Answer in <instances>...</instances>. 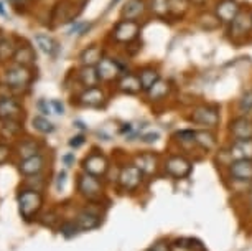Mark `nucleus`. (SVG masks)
<instances>
[{
	"label": "nucleus",
	"mask_w": 252,
	"mask_h": 251,
	"mask_svg": "<svg viewBox=\"0 0 252 251\" xmlns=\"http://www.w3.org/2000/svg\"><path fill=\"white\" fill-rule=\"evenodd\" d=\"M188 119L193 122V124L203 126L204 129H215L218 127L221 121V114L220 109L213 104H198L194 106L191 112H189Z\"/></svg>",
	"instance_id": "obj_1"
},
{
	"label": "nucleus",
	"mask_w": 252,
	"mask_h": 251,
	"mask_svg": "<svg viewBox=\"0 0 252 251\" xmlns=\"http://www.w3.org/2000/svg\"><path fill=\"white\" fill-rule=\"evenodd\" d=\"M140 23L139 20H119L112 28V38L116 43L129 45L132 41H135L140 35Z\"/></svg>",
	"instance_id": "obj_2"
},
{
	"label": "nucleus",
	"mask_w": 252,
	"mask_h": 251,
	"mask_svg": "<svg viewBox=\"0 0 252 251\" xmlns=\"http://www.w3.org/2000/svg\"><path fill=\"white\" fill-rule=\"evenodd\" d=\"M227 27H229L227 28L229 38L232 41H236V43H239V41L244 40L252 32V10L241 8V12L237 13V17Z\"/></svg>",
	"instance_id": "obj_3"
},
{
	"label": "nucleus",
	"mask_w": 252,
	"mask_h": 251,
	"mask_svg": "<svg viewBox=\"0 0 252 251\" xmlns=\"http://www.w3.org/2000/svg\"><path fill=\"white\" fill-rule=\"evenodd\" d=\"M41 205H43V198H41L40 192L35 190H23L18 195V208H20V215L25 220H32L40 212Z\"/></svg>",
	"instance_id": "obj_4"
},
{
	"label": "nucleus",
	"mask_w": 252,
	"mask_h": 251,
	"mask_svg": "<svg viewBox=\"0 0 252 251\" xmlns=\"http://www.w3.org/2000/svg\"><path fill=\"white\" fill-rule=\"evenodd\" d=\"M78 190L81 195L86 197L88 200H97L102 195V185L97 180V177H94L91 174H81L78 177Z\"/></svg>",
	"instance_id": "obj_5"
},
{
	"label": "nucleus",
	"mask_w": 252,
	"mask_h": 251,
	"mask_svg": "<svg viewBox=\"0 0 252 251\" xmlns=\"http://www.w3.org/2000/svg\"><path fill=\"white\" fill-rule=\"evenodd\" d=\"M241 5L237 0H218L215 5V15L222 25H229L241 12Z\"/></svg>",
	"instance_id": "obj_6"
},
{
	"label": "nucleus",
	"mask_w": 252,
	"mask_h": 251,
	"mask_svg": "<svg viewBox=\"0 0 252 251\" xmlns=\"http://www.w3.org/2000/svg\"><path fill=\"white\" fill-rule=\"evenodd\" d=\"M142 175L144 174H142V170L137 167L135 164L126 165V167L121 170V174H119V183H121V187L126 192H134L140 185Z\"/></svg>",
	"instance_id": "obj_7"
},
{
	"label": "nucleus",
	"mask_w": 252,
	"mask_h": 251,
	"mask_svg": "<svg viewBox=\"0 0 252 251\" xmlns=\"http://www.w3.org/2000/svg\"><path fill=\"white\" fill-rule=\"evenodd\" d=\"M227 131H229L232 141L252 139V119L249 116H237L229 122Z\"/></svg>",
	"instance_id": "obj_8"
},
{
	"label": "nucleus",
	"mask_w": 252,
	"mask_h": 251,
	"mask_svg": "<svg viewBox=\"0 0 252 251\" xmlns=\"http://www.w3.org/2000/svg\"><path fill=\"white\" fill-rule=\"evenodd\" d=\"M165 172L175 179H183L191 172V162L185 155H170L165 160Z\"/></svg>",
	"instance_id": "obj_9"
},
{
	"label": "nucleus",
	"mask_w": 252,
	"mask_h": 251,
	"mask_svg": "<svg viewBox=\"0 0 252 251\" xmlns=\"http://www.w3.org/2000/svg\"><path fill=\"white\" fill-rule=\"evenodd\" d=\"M3 79H5V83L12 88H25L27 84L32 81V73L27 66L15 65V66H10V68L5 71Z\"/></svg>",
	"instance_id": "obj_10"
},
{
	"label": "nucleus",
	"mask_w": 252,
	"mask_h": 251,
	"mask_svg": "<svg viewBox=\"0 0 252 251\" xmlns=\"http://www.w3.org/2000/svg\"><path fill=\"white\" fill-rule=\"evenodd\" d=\"M96 70L101 81H114V79L121 78L124 74L122 66L119 65V61L114 58H107V56H102V60L97 63Z\"/></svg>",
	"instance_id": "obj_11"
},
{
	"label": "nucleus",
	"mask_w": 252,
	"mask_h": 251,
	"mask_svg": "<svg viewBox=\"0 0 252 251\" xmlns=\"http://www.w3.org/2000/svg\"><path fill=\"white\" fill-rule=\"evenodd\" d=\"M229 177L237 182H252V160L242 159V160H232L229 164Z\"/></svg>",
	"instance_id": "obj_12"
},
{
	"label": "nucleus",
	"mask_w": 252,
	"mask_h": 251,
	"mask_svg": "<svg viewBox=\"0 0 252 251\" xmlns=\"http://www.w3.org/2000/svg\"><path fill=\"white\" fill-rule=\"evenodd\" d=\"M83 169L86 174H91L94 177H101V175L107 172L109 164H107V159L104 157L102 154H91L84 159Z\"/></svg>",
	"instance_id": "obj_13"
},
{
	"label": "nucleus",
	"mask_w": 252,
	"mask_h": 251,
	"mask_svg": "<svg viewBox=\"0 0 252 251\" xmlns=\"http://www.w3.org/2000/svg\"><path fill=\"white\" fill-rule=\"evenodd\" d=\"M147 10H149L147 0H127L121 12V17L124 20H139L145 15Z\"/></svg>",
	"instance_id": "obj_14"
},
{
	"label": "nucleus",
	"mask_w": 252,
	"mask_h": 251,
	"mask_svg": "<svg viewBox=\"0 0 252 251\" xmlns=\"http://www.w3.org/2000/svg\"><path fill=\"white\" fill-rule=\"evenodd\" d=\"M226 152L232 160H242V159L252 160V139L232 141Z\"/></svg>",
	"instance_id": "obj_15"
},
{
	"label": "nucleus",
	"mask_w": 252,
	"mask_h": 251,
	"mask_svg": "<svg viewBox=\"0 0 252 251\" xmlns=\"http://www.w3.org/2000/svg\"><path fill=\"white\" fill-rule=\"evenodd\" d=\"M79 103L86 108H101L106 103V93L101 88H86L79 96Z\"/></svg>",
	"instance_id": "obj_16"
},
{
	"label": "nucleus",
	"mask_w": 252,
	"mask_h": 251,
	"mask_svg": "<svg viewBox=\"0 0 252 251\" xmlns=\"http://www.w3.org/2000/svg\"><path fill=\"white\" fill-rule=\"evenodd\" d=\"M22 116V108L15 99L2 98L0 99V121H18Z\"/></svg>",
	"instance_id": "obj_17"
},
{
	"label": "nucleus",
	"mask_w": 252,
	"mask_h": 251,
	"mask_svg": "<svg viewBox=\"0 0 252 251\" xmlns=\"http://www.w3.org/2000/svg\"><path fill=\"white\" fill-rule=\"evenodd\" d=\"M119 89L126 94H139L142 89V84H140V79L137 74L134 73H124L121 79H119Z\"/></svg>",
	"instance_id": "obj_18"
},
{
	"label": "nucleus",
	"mask_w": 252,
	"mask_h": 251,
	"mask_svg": "<svg viewBox=\"0 0 252 251\" xmlns=\"http://www.w3.org/2000/svg\"><path fill=\"white\" fill-rule=\"evenodd\" d=\"M170 91H172V86H170V83L166 81V79H158L154 86H152L147 93V98H149V101L152 103H158V101H163V99H166V96L170 94Z\"/></svg>",
	"instance_id": "obj_19"
},
{
	"label": "nucleus",
	"mask_w": 252,
	"mask_h": 251,
	"mask_svg": "<svg viewBox=\"0 0 252 251\" xmlns=\"http://www.w3.org/2000/svg\"><path fill=\"white\" fill-rule=\"evenodd\" d=\"M43 165H45V157L41 154H36L33 157L23 159L20 164V170L25 175H38L43 170Z\"/></svg>",
	"instance_id": "obj_20"
},
{
	"label": "nucleus",
	"mask_w": 252,
	"mask_h": 251,
	"mask_svg": "<svg viewBox=\"0 0 252 251\" xmlns=\"http://www.w3.org/2000/svg\"><path fill=\"white\" fill-rule=\"evenodd\" d=\"M137 76L140 79L142 89H144V91H149V89L160 79V71L154 68V66H144V68L139 70Z\"/></svg>",
	"instance_id": "obj_21"
},
{
	"label": "nucleus",
	"mask_w": 252,
	"mask_h": 251,
	"mask_svg": "<svg viewBox=\"0 0 252 251\" xmlns=\"http://www.w3.org/2000/svg\"><path fill=\"white\" fill-rule=\"evenodd\" d=\"M78 79L84 88H96L101 81L96 66H83L78 71Z\"/></svg>",
	"instance_id": "obj_22"
},
{
	"label": "nucleus",
	"mask_w": 252,
	"mask_h": 251,
	"mask_svg": "<svg viewBox=\"0 0 252 251\" xmlns=\"http://www.w3.org/2000/svg\"><path fill=\"white\" fill-rule=\"evenodd\" d=\"M157 164H158V157L152 152H144L140 155H137L135 165L142 170V174L150 175L157 170Z\"/></svg>",
	"instance_id": "obj_23"
},
{
	"label": "nucleus",
	"mask_w": 252,
	"mask_h": 251,
	"mask_svg": "<svg viewBox=\"0 0 252 251\" xmlns=\"http://www.w3.org/2000/svg\"><path fill=\"white\" fill-rule=\"evenodd\" d=\"M194 142L199 149L213 150L216 147V136L209 129H196L194 131Z\"/></svg>",
	"instance_id": "obj_24"
},
{
	"label": "nucleus",
	"mask_w": 252,
	"mask_h": 251,
	"mask_svg": "<svg viewBox=\"0 0 252 251\" xmlns=\"http://www.w3.org/2000/svg\"><path fill=\"white\" fill-rule=\"evenodd\" d=\"M79 60H81V63H83V66H97L99 61L102 60L101 46L91 45V46H88V48H84L81 51Z\"/></svg>",
	"instance_id": "obj_25"
},
{
	"label": "nucleus",
	"mask_w": 252,
	"mask_h": 251,
	"mask_svg": "<svg viewBox=\"0 0 252 251\" xmlns=\"http://www.w3.org/2000/svg\"><path fill=\"white\" fill-rule=\"evenodd\" d=\"M191 2L189 0H170V18L173 20H182L189 10Z\"/></svg>",
	"instance_id": "obj_26"
},
{
	"label": "nucleus",
	"mask_w": 252,
	"mask_h": 251,
	"mask_svg": "<svg viewBox=\"0 0 252 251\" xmlns=\"http://www.w3.org/2000/svg\"><path fill=\"white\" fill-rule=\"evenodd\" d=\"M13 60H15L17 65L30 66L35 61V51H33L32 46H20V48H17L15 55H13Z\"/></svg>",
	"instance_id": "obj_27"
},
{
	"label": "nucleus",
	"mask_w": 252,
	"mask_h": 251,
	"mask_svg": "<svg viewBox=\"0 0 252 251\" xmlns=\"http://www.w3.org/2000/svg\"><path fill=\"white\" fill-rule=\"evenodd\" d=\"M35 43L45 55H50V56H53L56 53V50H58V43L48 35H36Z\"/></svg>",
	"instance_id": "obj_28"
},
{
	"label": "nucleus",
	"mask_w": 252,
	"mask_h": 251,
	"mask_svg": "<svg viewBox=\"0 0 252 251\" xmlns=\"http://www.w3.org/2000/svg\"><path fill=\"white\" fill-rule=\"evenodd\" d=\"M99 225V216L93 215V213L89 212H83L78 215V218H76V226H78L79 230H93L96 228Z\"/></svg>",
	"instance_id": "obj_29"
},
{
	"label": "nucleus",
	"mask_w": 252,
	"mask_h": 251,
	"mask_svg": "<svg viewBox=\"0 0 252 251\" xmlns=\"http://www.w3.org/2000/svg\"><path fill=\"white\" fill-rule=\"evenodd\" d=\"M149 10L154 13L157 18L170 17V0H150Z\"/></svg>",
	"instance_id": "obj_30"
},
{
	"label": "nucleus",
	"mask_w": 252,
	"mask_h": 251,
	"mask_svg": "<svg viewBox=\"0 0 252 251\" xmlns=\"http://www.w3.org/2000/svg\"><path fill=\"white\" fill-rule=\"evenodd\" d=\"M237 109L242 116H247L249 112H252V89L242 93V96L237 101Z\"/></svg>",
	"instance_id": "obj_31"
},
{
	"label": "nucleus",
	"mask_w": 252,
	"mask_h": 251,
	"mask_svg": "<svg viewBox=\"0 0 252 251\" xmlns=\"http://www.w3.org/2000/svg\"><path fill=\"white\" fill-rule=\"evenodd\" d=\"M33 127H35L38 132H41V134H50V132L55 131V124H53V122H50L43 116L33 117Z\"/></svg>",
	"instance_id": "obj_32"
},
{
	"label": "nucleus",
	"mask_w": 252,
	"mask_h": 251,
	"mask_svg": "<svg viewBox=\"0 0 252 251\" xmlns=\"http://www.w3.org/2000/svg\"><path fill=\"white\" fill-rule=\"evenodd\" d=\"M18 154H20V157L23 159H28V157H33V155L38 154V144L35 141H27L23 142V144L18 147Z\"/></svg>",
	"instance_id": "obj_33"
},
{
	"label": "nucleus",
	"mask_w": 252,
	"mask_h": 251,
	"mask_svg": "<svg viewBox=\"0 0 252 251\" xmlns=\"http://www.w3.org/2000/svg\"><path fill=\"white\" fill-rule=\"evenodd\" d=\"M17 48L13 46L12 40L8 38H0V61L2 60H8V56L15 55Z\"/></svg>",
	"instance_id": "obj_34"
},
{
	"label": "nucleus",
	"mask_w": 252,
	"mask_h": 251,
	"mask_svg": "<svg viewBox=\"0 0 252 251\" xmlns=\"http://www.w3.org/2000/svg\"><path fill=\"white\" fill-rule=\"evenodd\" d=\"M20 131H22V126L18 124V121H3V126H2L3 136H17Z\"/></svg>",
	"instance_id": "obj_35"
},
{
	"label": "nucleus",
	"mask_w": 252,
	"mask_h": 251,
	"mask_svg": "<svg viewBox=\"0 0 252 251\" xmlns=\"http://www.w3.org/2000/svg\"><path fill=\"white\" fill-rule=\"evenodd\" d=\"M89 28H91V23L88 22H74V25L69 28L68 33L69 35H84Z\"/></svg>",
	"instance_id": "obj_36"
},
{
	"label": "nucleus",
	"mask_w": 252,
	"mask_h": 251,
	"mask_svg": "<svg viewBox=\"0 0 252 251\" xmlns=\"http://www.w3.org/2000/svg\"><path fill=\"white\" fill-rule=\"evenodd\" d=\"M160 139V132L158 131H150V132H145V134L140 136V141L145 142V144H154Z\"/></svg>",
	"instance_id": "obj_37"
},
{
	"label": "nucleus",
	"mask_w": 252,
	"mask_h": 251,
	"mask_svg": "<svg viewBox=\"0 0 252 251\" xmlns=\"http://www.w3.org/2000/svg\"><path fill=\"white\" fill-rule=\"evenodd\" d=\"M38 109H40V112H43L45 116L55 114L53 106H51V101H48V99H41V101H38Z\"/></svg>",
	"instance_id": "obj_38"
},
{
	"label": "nucleus",
	"mask_w": 252,
	"mask_h": 251,
	"mask_svg": "<svg viewBox=\"0 0 252 251\" xmlns=\"http://www.w3.org/2000/svg\"><path fill=\"white\" fill-rule=\"evenodd\" d=\"M51 106H53V112L55 114H64V106L63 103L58 101V99H51Z\"/></svg>",
	"instance_id": "obj_39"
},
{
	"label": "nucleus",
	"mask_w": 252,
	"mask_h": 251,
	"mask_svg": "<svg viewBox=\"0 0 252 251\" xmlns=\"http://www.w3.org/2000/svg\"><path fill=\"white\" fill-rule=\"evenodd\" d=\"M8 155H10V149L5 144H0V164H5L8 160Z\"/></svg>",
	"instance_id": "obj_40"
},
{
	"label": "nucleus",
	"mask_w": 252,
	"mask_h": 251,
	"mask_svg": "<svg viewBox=\"0 0 252 251\" xmlns=\"http://www.w3.org/2000/svg\"><path fill=\"white\" fill-rule=\"evenodd\" d=\"M64 183H66V172L63 170V172L58 174V177H56V190L61 192L64 188Z\"/></svg>",
	"instance_id": "obj_41"
},
{
	"label": "nucleus",
	"mask_w": 252,
	"mask_h": 251,
	"mask_svg": "<svg viewBox=\"0 0 252 251\" xmlns=\"http://www.w3.org/2000/svg\"><path fill=\"white\" fill-rule=\"evenodd\" d=\"M84 144V136L83 134H79V136H76V137H73V139L69 141V145L71 147H79V145H83Z\"/></svg>",
	"instance_id": "obj_42"
},
{
	"label": "nucleus",
	"mask_w": 252,
	"mask_h": 251,
	"mask_svg": "<svg viewBox=\"0 0 252 251\" xmlns=\"http://www.w3.org/2000/svg\"><path fill=\"white\" fill-rule=\"evenodd\" d=\"M149 251H170V245L168 243H157L152 246Z\"/></svg>",
	"instance_id": "obj_43"
},
{
	"label": "nucleus",
	"mask_w": 252,
	"mask_h": 251,
	"mask_svg": "<svg viewBox=\"0 0 252 251\" xmlns=\"http://www.w3.org/2000/svg\"><path fill=\"white\" fill-rule=\"evenodd\" d=\"M63 162L69 167V165L74 162V154H66V155H63Z\"/></svg>",
	"instance_id": "obj_44"
},
{
	"label": "nucleus",
	"mask_w": 252,
	"mask_h": 251,
	"mask_svg": "<svg viewBox=\"0 0 252 251\" xmlns=\"http://www.w3.org/2000/svg\"><path fill=\"white\" fill-rule=\"evenodd\" d=\"M191 2V5H196V7H204V5H208L211 0H189Z\"/></svg>",
	"instance_id": "obj_45"
},
{
	"label": "nucleus",
	"mask_w": 252,
	"mask_h": 251,
	"mask_svg": "<svg viewBox=\"0 0 252 251\" xmlns=\"http://www.w3.org/2000/svg\"><path fill=\"white\" fill-rule=\"evenodd\" d=\"M119 2H121V0H111V5H109V8H112L114 5H117Z\"/></svg>",
	"instance_id": "obj_46"
},
{
	"label": "nucleus",
	"mask_w": 252,
	"mask_h": 251,
	"mask_svg": "<svg viewBox=\"0 0 252 251\" xmlns=\"http://www.w3.org/2000/svg\"><path fill=\"white\" fill-rule=\"evenodd\" d=\"M0 13H2V15L5 13V12H3V8H2V3H0Z\"/></svg>",
	"instance_id": "obj_47"
},
{
	"label": "nucleus",
	"mask_w": 252,
	"mask_h": 251,
	"mask_svg": "<svg viewBox=\"0 0 252 251\" xmlns=\"http://www.w3.org/2000/svg\"><path fill=\"white\" fill-rule=\"evenodd\" d=\"M251 207H252V202H251Z\"/></svg>",
	"instance_id": "obj_48"
}]
</instances>
